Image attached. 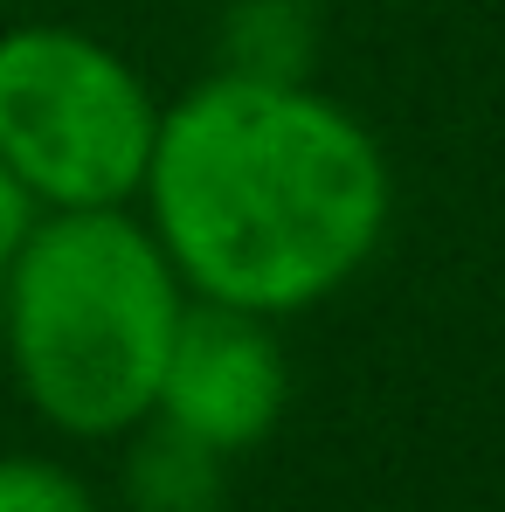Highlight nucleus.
Here are the masks:
<instances>
[{
	"label": "nucleus",
	"instance_id": "obj_2",
	"mask_svg": "<svg viewBox=\"0 0 505 512\" xmlns=\"http://www.w3.org/2000/svg\"><path fill=\"white\" fill-rule=\"evenodd\" d=\"M187 284L125 208H49L0 270L7 367L49 429L104 443L153 416Z\"/></svg>",
	"mask_w": 505,
	"mask_h": 512
},
{
	"label": "nucleus",
	"instance_id": "obj_1",
	"mask_svg": "<svg viewBox=\"0 0 505 512\" xmlns=\"http://www.w3.org/2000/svg\"><path fill=\"white\" fill-rule=\"evenodd\" d=\"M139 194L187 298L263 319L353 284L388 229V160L374 132L312 84L229 70L160 111Z\"/></svg>",
	"mask_w": 505,
	"mask_h": 512
},
{
	"label": "nucleus",
	"instance_id": "obj_3",
	"mask_svg": "<svg viewBox=\"0 0 505 512\" xmlns=\"http://www.w3.org/2000/svg\"><path fill=\"white\" fill-rule=\"evenodd\" d=\"M160 104L139 70L63 21L0 35V160L49 208H125L146 180Z\"/></svg>",
	"mask_w": 505,
	"mask_h": 512
},
{
	"label": "nucleus",
	"instance_id": "obj_4",
	"mask_svg": "<svg viewBox=\"0 0 505 512\" xmlns=\"http://www.w3.org/2000/svg\"><path fill=\"white\" fill-rule=\"evenodd\" d=\"M284 402H291V360L270 319L243 305L187 298L146 423H167L208 443L215 457H236L284 423Z\"/></svg>",
	"mask_w": 505,
	"mask_h": 512
},
{
	"label": "nucleus",
	"instance_id": "obj_8",
	"mask_svg": "<svg viewBox=\"0 0 505 512\" xmlns=\"http://www.w3.org/2000/svg\"><path fill=\"white\" fill-rule=\"evenodd\" d=\"M35 215H42V208L28 201V187H21V180L7 173V160H0V270H7V256L21 250V236L35 229Z\"/></svg>",
	"mask_w": 505,
	"mask_h": 512
},
{
	"label": "nucleus",
	"instance_id": "obj_7",
	"mask_svg": "<svg viewBox=\"0 0 505 512\" xmlns=\"http://www.w3.org/2000/svg\"><path fill=\"white\" fill-rule=\"evenodd\" d=\"M0 512H104L97 492L56 457H0Z\"/></svg>",
	"mask_w": 505,
	"mask_h": 512
},
{
	"label": "nucleus",
	"instance_id": "obj_6",
	"mask_svg": "<svg viewBox=\"0 0 505 512\" xmlns=\"http://www.w3.org/2000/svg\"><path fill=\"white\" fill-rule=\"evenodd\" d=\"M139 450L125 464V506L132 512H222V464L208 443L167 423H139Z\"/></svg>",
	"mask_w": 505,
	"mask_h": 512
},
{
	"label": "nucleus",
	"instance_id": "obj_5",
	"mask_svg": "<svg viewBox=\"0 0 505 512\" xmlns=\"http://www.w3.org/2000/svg\"><path fill=\"white\" fill-rule=\"evenodd\" d=\"M215 56L229 77L256 84H305L319 56V14L312 0H229L215 28Z\"/></svg>",
	"mask_w": 505,
	"mask_h": 512
}]
</instances>
